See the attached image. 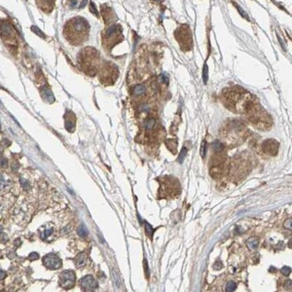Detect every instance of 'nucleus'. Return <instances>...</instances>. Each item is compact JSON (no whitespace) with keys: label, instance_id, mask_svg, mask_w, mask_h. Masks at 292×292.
I'll return each instance as SVG.
<instances>
[{"label":"nucleus","instance_id":"1","mask_svg":"<svg viewBox=\"0 0 292 292\" xmlns=\"http://www.w3.org/2000/svg\"><path fill=\"white\" fill-rule=\"evenodd\" d=\"M89 26L84 18L76 17L68 22L65 27V35L74 44L82 42L87 37Z\"/></svg>","mask_w":292,"mask_h":292},{"label":"nucleus","instance_id":"2","mask_svg":"<svg viewBox=\"0 0 292 292\" xmlns=\"http://www.w3.org/2000/svg\"><path fill=\"white\" fill-rule=\"evenodd\" d=\"M98 61V53L94 49L88 48L85 50V52L82 55V61L81 63L85 67V70L91 75L95 73L97 62Z\"/></svg>","mask_w":292,"mask_h":292},{"label":"nucleus","instance_id":"3","mask_svg":"<svg viewBox=\"0 0 292 292\" xmlns=\"http://www.w3.org/2000/svg\"><path fill=\"white\" fill-rule=\"evenodd\" d=\"M120 36H121V30L118 25H112L109 28L106 29V31L103 33V41L106 42L108 46H113L114 44L117 42H121L120 41Z\"/></svg>","mask_w":292,"mask_h":292},{"label":"nucleus","instance_id":"4","mask_svg":"<svg viewBox=\"0 0 292 292\" xmlns=\"http://www.w3.org/2000/svg\"><path fill=\"white\" fill-rule=\"evenodd\" d=\"M176 38L183 49L190 50L192 48V36L188 27H181L176 31Z\"/></svg>","mask_w":292,"mask_h":292},{"label":"nucleus","instance_id":"5","mask_svg":"<svg viewBox=\"0 0 292 292\" xmlns=\"http://www.w3.org/2000/svg\"><path fill=\"white\" fill-rule=\"evenodd\" d=\"M76 282V275L73 271H64L60 275V284L65 289H72Z\"/></svg>","mask_w":292,"mask_h":292},{"label":"nucleus","instance_id":"6","mask_svg":"<svg viewBox=\"0 0 292 292\" xmlns=\"http://www.w3.org/2000/svg\"><path fill=\"white\" fill-rule=\"evenodd\" d=\"M43 264L48 269L50 270H58L61 267L62 262L58 255L55 254H49L43 257Z\"/></svg>","mask_w":292,"mask_h":292},{"label":"nucleus","instance_id":"7","mask_svg":"<svg viewBox=\"0 0 292 292\" xmlns=\"http://www.w3.org/2000/svg\"><path fill=\"white\" fill-rule=\"evenodd\" d=\"M80 285L82 289L86 291H94L98 288V283L95 281V279L91 275H86L80 281Z\"/></svg>","mask_w":292,"mask_h":292},{"label":"nucleus","instance_id":"8","mask_svg":"<svg viewBox=\"0 0 292 292\" xmlns=\"http://www.w3.org/2000/svg\"><path fill=\"white\" fill-rule=\"evenodd\" d=\"M279 144L276 140L273 139H268L265 140L263 143V149L265 153H267L271 155H274L278 152Z\"/></svg>","mask_w":292,"mask_h":292},{"label":"nucleus","instance_id":"9","mask_svg":"<svg viewBox=\"0 0 292 292\" xmlns=\"http://www.w3.org/2000/svg\"><path fill=\"white\" fill-rule=\"evenodd\" d=\"M115 72H117L116 68H113V66H112V65H107V66L102 70V76H101L102 79H105L106 81L113 80V77L114 76Z\"/></svg>","mask_w":292,"mask_h":292},{"label":"nucleus","instance_id":"10","mask_svg":"<svg viewBox=\"0 0 292 292\" xmlns=\"http://www.w3.org/2000/svg\"><path fill=\"white\" fill-rule=\"evenodd\" d=\"M13 33V28L8 23H2L0 24V34L3 37H8Z\"/></svg>","mask_w":292,"mask_h":292},{"label":"nucleus","instance_id":"11","mask_svg":"<svg viewBox=\"0 0 292 292\" xmlns=\"http://www.w3.org/2000/svg\"><path fill=\"white\" fill-rule=\"evenodd\" d=\"M86 259H87L86 254H85V252H80V254H78L76 255V257L75 259L76 265L77 266V267H82V266H84L86 264Z\"/></svg>","mask_w":292,"mask_h":292},{"label":"nucleus","instance_id":"12","mask_svg":"<svg viewBox=\"0 0 292 292\" xmlns=\"http://www.w3.org/2000/svg\"><path fill=\"white\" fill-rule=\"evenodd\" d=\"M41 231V236L42 239H46L47 237L50 236L54 232V228H50L49 226H44L43 228L40 230Z\"/></svg>","mask_w":292,"mask_h":292},{"label":"nucleus","instance_id":"13","mask_svg":"<svg viewBox=\"0 0 292 292\" xmlns=\"http://www.w3.org/2000/svg\"><path fill=\"white\" fill-rule=\"evenodd\" d=\"M42 96L44 97L45 99H46L47 101L49 102H53L54 101V96L52 94V93L50 92V90L48 89L47 87H43L42 88Z\"/></svg>","mask_w":292,"mask_h":292},{"label":"nucleus","instance_id":"14","mask_svg":"<svg viewBox=\"0 0 292 292\" xmlns=\"http://www.w3.org/2000/svg\"><path fill=\"white\" fill-rule=\"evenodd\" d=\"M258 244H259L258 239L254 238V237L249 238L247 240V242H246V245H247V247L249 248V250H254V249H256Z\"/></svg>","mask_w":292,"mask_h":292},{"label":"nucleus","instance_id":"15","mask_svg":"<svg viewBox=\"0 0 292 292\" xmlns=\"http://www.w3.org/2000/svg\"><path fill=\"white\" fill-rule=\"evenodd\" d=\"M146 93V87L143 85H137L135 86L133 88V94L136 96H139L142 95Z\"/></svg>","mask_w":292,"mask_h":292},{"label":"nucleus","instance_id":"16","mask_svg":"<svg viewBox=\"0 0 292 292\" xmlns=\"http://www.w3.org/2000/svg\"><path fill=\"white\" fill-rule=\"evenodd\" d=\"M155 125V120L154 118H148L144 122V128L147 131H151V129H153Z\"/></svg>","mask_w":292,"mask_h":292},{"label":"nucleus","instance_id":"17","mask_svg":"<svg viewBox=\"0 0 292 292\" xmlns=\"http://www.w3.org/2000/svg\"><path fill=\"white\" fill-rule=\"evenodd\" d=\"M9 184H10V180L6 179L4 175L0 174V190H3L5 188L8 187Z\"/></svg>","mask_w":292,"mask_h":292},{"label":"nucleus","instance_id":"18","mask_svg":"<svg viewBox=\"0 0 292 292\" xmlns=\"http://www.w3.org/2000/svg\"><path fill=\"white\" fill-rule=\"evenodd\" d=\"M77 234L81 236V237H86L87 235H88V230L86 228V226L82 224L78 226V228H77Z\"/></svg>","mask_w":292,"mask_h":292},{"label":"nucleus","instance_id":"19","mask_svg":"<svg viewBox=\"0 0 292 292\" xmlns=\"http://www.w3.org/2000/svg\"><path fill=\"white\" fill-rule=\"evenodd\" d=\"M212 148H213V150L214 151H216V152H218V153H219V152H221V151H223V145L221 144V143H220V142H218V141H215V142H213V143H212Z\"/></svg>","mask_w":292,"mask_h":292},{"label":"nucleus","instance_id":"20","mask_svg":"<svg viewBox=\"0 0 292 292\" xmlns=\"http://www.w3.org/2000/svg\"><path fill=\"white\" fill-rule=\"evenodd\" d=\"M186 155H187V148L184 147L183 148H181V150L180 152V155H179V157H178V162H179L180 164L183 163L184 158L186 157Z\"/></svg>","mask_w":292,"mask_h":292},{"label":"nucleus","instance_id":"21","mask_svg":"<svg viewBox=\"0 0 292 292\" xmlns=\"http://www.w3.org/2000/svg\"><path fill=\"white\" fill-rule=\"evenodd\" d=\"M236 289V284L234 281H229L228 284L226 285V291H228V292L234 291Z\"/></svg>","mask_w":292,"mask_h":292},{"label":"nucleus","instance_id":"22","mask_svg":"<svg viewBox=\"0 0 292 292\" xmlns=\"http://www.w3.org/2000/svg\"><path fill=\"white\" fill-rule=\"evenodd\" d=\"M208 77H209V68H208V66L205 64L203 67V70H202V78L205 84L208 81Z\"/></svg>","mask_w":292,"mask_h":292},{"label":"nucleus","instance_id":"23","mask_svg":"<svg viewBox=\"0 0 292 292\" xmlns=\"http://www.w3.org/2000/svg\"><path fill=\"white\" fill-rule=\"evenodd\" d=\"M65 126H66V129H68V131H74V129H75V122L72 121H68L67 120L66 121V124H65Z\"/></svg>","mask_w":292,"mask_h":292},{"label":"nucleus","instance_id":"24","mask_svg":"<svg viewBox=\"0 0 292 292\" xmlns=\"http://www.w3.org/2000/svg\"><path fill=\"white\" fill-rule=\"evenodd\" d=\"M206 153H207V143L205 140H203L202 143V147H200V155H202L203 158L205 157Z\"/></svg>","mask_w":292,"mask_h":292},{"label":"nucleus","instance_id":"25","mask_svg":"<svg viewBox=\"0 0 292 292\" xmlns=\"http://www.w3.org/2000/svg\"><path fill=\"white\" fill-rule=\"evenodd\" d=\"M31 30H32V31L35 32V33H36L37 35H39L40 37H42V38L45 37V35L43 34V32H42L40 29H39L38 27H36V26H31Z\"/></svg>","mask_w":292,"mask_h":292},{"label":"nucleus","instance_id":"26","mask_svg":"<svg viewBox=\"0 0 292 292\" xmlns=\"http://www.w3.org/2000/svg\"><path fill=\"white\" fill-rule=\"evenodd\" d=\"M21 181V185H22V187L23 188L24 190H28L29 188H30V184H29V181H26L25 179L21 178V181Z\"/></svg>","mask_w":292,"mask_h":292},{"label":"nucleus","instance_id":"27","mask_svg":"<svg viewBox=\"0 0 292 292\" xmlns=\"http://www.w3.org/2000/svg\"><path fill=\"white\" fill-rule=\"evenodd\" d=\"M145 226H146V231H147V234L149 236H152V234H153V228H152V226L149 225L148 223H145Z\"/></svg>","mask_w":292,"mask_h":292},{"label":"nucleus","instance_id":"28","mask_svg":"<svg viewBox=\"0 0 292 292\" xmlns=\"http://www.w3.org/2000/svg\"><path fill=\"white\" fill-rule=\"evenodd\" d=\"M291 222H292L291 218H289V219H287L286 221L284 222V228H286V229L291 230V229H292V226H291L292 223H291Z\"/></svg>","mask_w":292,"mask_h":292},{"label":"nucleus","instance_id":"29","mask_svg":"<svg viewBox=\"0 0 292 292\" xmlns=\"http://www.w3.org/2000/svg\"><path fill=\"white\" fill-rule=\"evenodd\" d=\"M281 273L283 274V275H286V276H288L289 273H290V271H291V269L289 268V267H288V266H284V267L281 270Z\"/></svg>","mask_w":292,"mask_h":292},{"label":"nucleus","instance_id":"30","mask_svg":"<svg viewBox=\"0 0 292 292\" xmlns=\"http://www.w3.org/2000/svg\"><path fill=\"white\" fill-rule=\"evenodd\" d=\"M236 8L238 9V11L240 12V14H241V15H242V16H243V17H245L246 19H247V20H249V18H248V15H246V13H245V12H244V11H243V9H242L241 7H240V6H239V5H236Z\"/></svg>","mask_w":292,"mask_h":292},{"label":"nucleus","instance_id":"31","mask_svg":"<svg viewBox=\"0 0 292 292\" xmlns=\"http://www.w3.org/2000/svg\"><path fill=\"white\" fill-rule=\"evenodd\" d=\"M29 259L30 260H37V259H39V254H37V252H31V254H30L29 255Z\"/></svg>","mask_w":292,"mask_h":292},{"label":"nucleus","instance_id":"32","mask_svg":"<svg viewBox=\"0 0 292 292\" xmlns=\"http://www.w3.org/2000/svg\"><path fill=\"white\" fill-rule=\"evenodd\" d=\"M90 11L93 13V14H94L95 15H97L98 14H97V11H96V8H95V6H94V3H91L90 4Z\"/></svg>","mask_w":292,"mask_h":292},{"label":"nucleus","instance_id":"33","mask_svg":"<svg viewBox=\"0 0 292 292\" xmlns=\"http://www.w3.org/2000/svg\"><path fill=\"white\" fill-rule=\"evenodd\" d=\"M0 165L3 166V167H5L6 165H7V160H6L5 157L0 158Z\"/></svg>","mask_w":292,"mask_h":292},{"label":"nucleus","instance_id":"34","mask_svg":"<svg viewBox=\"0 0 292 292\" xmlns=\"http://www.w3.org/2000/svg\"><path fill=\"white\" fill-rule=\"evenodd\" d=\"M291 283H292V282H291V281H290V280L287 281L286 282H285V285H284V287H285V288H286L287 289H289L290 290V289H291V287H292V286H291Z\"/></svg>","mask_w":292,"mask_h":292},{"label":"nucleus","instance_id":"35","mask_svg":"<svg viewBox=\"0 0 292 292\" xmlns=\"http://www.w3.org/2000/svg\"><path fill=\"white\" fill-rule=\"evenodd\" d=\"M0 240H1L3 243L6 242V241H7V236L5 235V234H2V235L0 236Z\"/></svg>","mask_w":292,"mask_h":292},{"label":"nucleus","instance_id":"36","mask_svg":"<svg viewBox=\"0 0 292 292\" xmlns=\"http://www.w3.org/2000/svg\"><path fill=\"white\" fill-rule=\"evenodd\" d=\"M5 272L3 271H0V280H3V279L5 277Z\"/></svg>","mask_w":292,"mask_h":292},{"label":"nucleus","instance_id":"37","mask_svg":"<svg viewBox=\"0 0 292 292\" xmlns=\"http://www.w3.org/2000/svg\"><path fill=\"white\" fill-rule=\"evenodd\" d=\"M145 268H146V274L148 275L149 274V271L147 269V261L145 260Z\"/></svg>","mask_w":292,"mask_h":292},{"label":"nucleus","instance_id":"38","mask_svg":"<svg viewBox=\"0 0 292 292\" xmlns=\"http://www.w3.org/2000/svg\"><path fill=\"white\" fill-rule=\"evenodd\" d=\"M86 2H87V0H83V1H82V3H81V5H80V8L84 7V6H85V5H86Z\"/></svg>","mask_w":292,"mask_h":292},{"label":"nucleus","instance_id":"39","mask_svg":"<svg viewBox=\"0 0 292 292\" xmlns=\"http://www.w3.org/2000/svg\"><path fill=\"white\" fill-rule=\"evenodd\" d=\"M1 228H2V226H0V229H1ZM0 232H1V230H0Z\"/></svg>","mask_w":292,"mask_h":292},{"label":"nucleus","instance_id":"40","mask_svg":"<svg viewBox=\"0 0 292 292\" xmlns=\"http://www.w3.org/2000/svg\"><path fill=\"white\" fill-rule=\"evenodd\" d=\"M158 1H162V0H158Z\"/></svg>","mask_w":292,"mask_h":292}]
</instances>
